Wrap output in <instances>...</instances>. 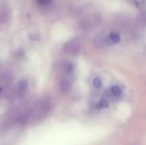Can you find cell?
I'll list each match as a JSON object with an SVG mask.
<instances>
[{
	"label": "cell",
	"mask_w": 146,
	"mask_h": 145,
	"mask_svg": "<svg viewBox=\"0 0 146 145\" xmlns=\"http://www.w3.org/2000/svg\"><path fill=\"white\" fill-rule=\"evenodd\" d=\"M51 103L48 100H41L27 108L17 116V121L24 124H33L44 119L50 111Z\"/></svg>",
	"instance_id": "obj_1"
},
{
	"label": "cell",
	"mask_w": 146,
	"mask_h": 145,
	"mask_svg": "<svg viewBox=\"0 0 146 145\" xmlns=\"http://www.w3.org/2000/svg\"><path fill=\"white\" fill-rule=\"evenodd\" d=\"M80 50V43H79L77 40H74V39L68 41V42L66 43L65 45H64V51H65L68 55H69V56H76L79 55Z\"/></svg>",
	"instance_id": "obj_2"
},
{
	"label": "cell",
	"mask_w": 146,
	"mask_h": 145,
	"mask_svg": "<svg viewBox=\"0 0 146 145\" xmlns=\"http://www.w3.org/2000/svg\"><path fill=\"white\" fill-rule=\"evenodd\" d=\"M70 75L71 74H66L60 81V89L62 92H68L72 88L73 80L71 79Z\"/></svg>",
	"instance_id": "obj_3"
},
{
	"label": "cell",
	"mask_w": 146,
	"mask_h": 145,
	"mask_svg": "<svg viewBox=\"0 0 146 145\" xmlns=\"http://www.w3.org/2000/svg\"><path fill=\"white\" fill-rule=\"evenodd\" d=\"M28 91V83L26 79H21L17 85V93L20 97H24Z\"/></svg>",
	"instance_id": "obj_4"
},
{
	"label": "cell",
	"mask_w": 146,
	"mask_h": 145,
	"mask_svg": "<svg viewBox=\"0 0 146 145\" xmlns=\"http://www.w3.org/2000/svg\"><path fill=\"white\" fill-rule=\"evenodd\" d=\"M10 19V10L8 7L4 6L0 9V21L3 23L8 22Z\"/></svg>",
	"instance_id": "obj_5"
},
{
	"label": "cell",
	"mask_w": 146,
	"mask_h": 145,
	"mask_svg": "<svg viewBox=\"0 0 146 145\" xmlns=\"http://www.w3.org/2000/svg\"><path fill=\"white\" fill-rule=\"evenodd\" d=\"M109 41L110 44H118L120 41H121V36L119 35L118 32H112L110 33L109 35Z\"/></svg>",
	"instance_id": "obj_6"
},
{
	"label": "cell",
	"mask_w": 146,
	"mask_h": 145,
	"mask_svg": "<svg viewBox=\"0 0 146 145\" xmlns=\"http://www.w3.org/2000/svg\"><path fill=\"white\" fill-rule=\"evenodd\" d=\"M62 68H63L65 74H72L74 70V67L73 63L70 62H65L62 65Z\"/></svg>",
	"instance_id": "obj_7"
},
{
	"label": "cell",
	"mask_w": 146,
	"mask_h": 145,
	"mask_svg": "<svg viewBox=\"0 0 146 145\" xmlns=\"http://www.w3.org/2000/svg\"><path fill=\"white\" fill-rule=\"evenodd\" d=\"M110 91H111L112 95L115 96V97H120V96L121 95V92H122L121 87L118 86V85H114V86H112Z\"/></svg>",
	"instance_id": "obj_8"
},
{
	"label": "cell",
	"mask_w": 146,
	"mask_h": 145,
	"mask_svg": "<svg viewBox=\"0 0 146 145\" xmlns=\"http://www.w3.org/2000/svg\"><path fill=\"white\" fill-rule=\"evenodd\" d=\"M136 5L140 8V9H144L145 7L146 4V0H134Z\"/></svg>",
	"instance_id": "obj_9"
},
{
	"label": "cell",
	"mask_w": 146,
	"mask_h": 145,
	"mask_svg": "<svg viewBox=\"0 0 146 145\" xmlns=\"http://www.w3.org/2000/svg\"><path fill=\"white\" fill-rule=\"evenodd\" d=\"M92 84L96 88H100L102 86V81L99 78H95L92 81Z\"/></svg>",
	"instance_id": "obj_10"
},
{
	"label": "cell",
	"mask_w": 146,
	"mask_h": 145,
	"mask_svg": "<svg viewBox=\"0 0 146 145\" xmlns=\"http://www.w3.org/2000/svg\"><path fill=\"white\" fill-rule=\"evenodd\" d=\"M53 0H37L38 3L40 4V5H43V6H47L49 4H50L52 3Z\"/></svg>",
	"instance_id": "obj_11"
},
{
	"label": "cell",
	"mask_w": 146,
	"mask_h": 145,
	"mask_svg": "<svg viewBox=\"0 0 146 145\" xmlns=\"http://www.w3.org/2000/svg\"><path fill=\"white\" fill-rule=\"evenodd\" d=\"M139 21L144 24V25H146V13L145 12H143L139 15Z\"/></svg>",
	"instance_id": "obj_12"
},
{
	"label": "cell",
	"mask_w": 146,
	"mask_h": 145,
	"mask_svg": "<svg viewBox=\"0 0 146 145\" xmlns=\"http://www.w3.org/2000/svg\"><path fill=\"white\" fill-rule=\"evenodd\" d=\"M100 105H101L102 107H107V106L109 105V102H108V100H107V99H105V98H103V99L100 101Z\"/></svg>",
	"instance_id": "obj_13"
},
{
	"label": "cell",
	"mask_w": 146,
	"mask_h": 145,
	"mask_svg": "<svg viewBox=\"0 0 146 145\" xmlns=\"http://www.w3.org/2000/svg\"><path fill=\"white\" fill-rule=\"evenodd\" d=\"M2 91H3V90H2V88H1V87H0V93H1V92H2Z\"/></svg>",
	"instance_id": "obj_14"
}]
</instances>
